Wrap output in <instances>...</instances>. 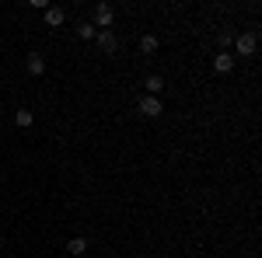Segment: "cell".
<instances>
[{
	"label": "cell",
	"instance_id": "1",
	"mask_svg": "<svg viewBox=\"0 0 262 258\" xmlns=\"http://www.w3.org/2000/svg\"><path fill=\"white\" fill-rule=\"evenodd\" d=\"M255 49H259L255 32H242V35H234V53H238V56H255Z\"/></svg>",
	"mask_w": 262,
	"mask_h": 258
},
{
	"label": "cell",
	"instance_id": "2",
	"mask_svg": "<svg viewBox=\"0 0 262 258\" xmlns=\"http://www.w3.org/2000/svg\"><path fill=\"white\" fill-rule=\"evenodd\" d=\"M95 42H98V49L105 53V56H112V53L119 49V39H116V32H112V28L98 32V35H95Z\"/></svg>",
	"mask_w": 262,
	"mask_h": 258
},
{
	"label": "cell",
	"instance_id": "3",
	"mask_svg": "<svg viewBox=\"0 0 262 258\" xmlns=\"http://www.w3.org/2000/svg\"><path fill=\"white\" fill-rule=\"evenodd\" d=\"M112 18H116V11H112L108 4H98V7H95V21H91V25H95L98 32H105V28H112Z\"/></svg>",
	"mask_w": 262,
	"mask_h": 258
},
{
	"label": "cell",
	"instance_id": "4",
	"mask_svg": "<svg viewBox=\"0 0 262 258\" xmlns=\"http://www.w3.org/2000/svg\"><path fill=\"white\" fill-rule=\"evenodd\" d=\"M137 108H140V115H147V119H158V115H161V112H164L161 98H150V95H143V98H140V105H137Z\"/></svg>",
	"mask_w": 262,
	"mask_h": 258
},
{
	"label": "cell",
	"instance_id": "5",
	"mask_svg": "<svg viewBox=\"0 0 262 258\" xmlns=\"http://www.w3.org/2000/svg\"><path fill=\"white\" fill-rule=\"evenodd\" d=\"M28 74L32 77H42L46 74V56L42 53H28Z\"/></svg>",
	"mask_w": 262,
	"mask_h": 258
},
{
	"label": "cell",
	"instance_id": "6",
	"mask_svg": "<svg viewBox=\"0 0 262 258\" xmlns=\"http://www.w3.org/2000/svg\"><path fill=\"white\" fill-rule=\"evenodd\" d=\"M213 70H217V74H231V70H234V56H231V53H217V56H213Z\"/></svg>",
	"mask_w": 262,
	"mask_h": 258
},
{
	"label": "cell",
	"instance_id": "7",
	"mask_svg": "<svg viewBox=\"0 0 262 258\" xmlns=\"http://www.w3.org/2000/svg\"><path fill=\"white\" fill-rule=\"evenodd\" d=\"M143 87H147V95H150V98H161V91H164V80L158 77V74H150V77L143 80Z\"/></svg>",
	"mask_w": 262,
	"mask_h": 258
},
{
	"label": "cell",
	"instance_id": "8",
	"mask_svg": "<svg viewBox=\"0 0 262 258\" xmlns=\"http://www.w3.org/2000/svg\"><path fill=\"white\" fill-rule=\"evenodd\" d=\"M63 21H67L63 7H46V25H49V28H60Z\"/></svg>",
	"mask_w": 262,
	"mask_h": 258
},
{
	"label": "cell",
	"instance_id": "9",
	"mask_svg": "<svg viewBox=\"0 0 262 258\" xmlns=\"http://www.w3.org/2000/svg\"><path fill=\"white\" fill-rule=\"evenodd\" d=\"M84 251H88V241H84V238H70V241H67V255L81 258Z\"/></svg>",
	"mask_w": 262,
	"mask_h": 258
},
{
	"label": "cell",
	"instance_id": "10",
	"mask_svg": "<svg viewBox=\"0 0 262 258\" xmlns=\"http://www.w3.org/2000/svg\"><path fill=\"white\" fill-rule=\"evenodd\" d=\"M158 45H161L158 35H143V39H140V53H143V56H154V53H158Z\"/></svg>",
	"mask_w": 262,
	"mask_h": 258
},
{
	"label": "cell",
	"instance_id": "11",
	"mask_svg": "<svg viewBox=\"0 0 262 258\" xmlns=\"http://www.w3.org/2000/svg\"><path fill=\"white\" fill-rule=\"evenodd\" d=\"M32 122H35V115H32L28 108H18V112H14V126H18V129H28Z\"/></svg>",
	"mask_w": 262,
	"mask_h": 258
},
{
	"label": "cell",
	"instance_id": "12",
	"mask_svg": "<svg viewBox=\"0 0 262 258\" xmlns=\"http://www.w3.org/2000/svg\"><path fill=\"white\" fill-rule=\"evenodd\" d=\"M77 35H81V39H95V35H98V28H95L91 21H81V25H77Z\"/></svg>",
	"mask_w": 262,
	"mask_h": 258
},
{
	"label": "cell",
	"instance_id": "13",
	"mask_svg": "<svg viewBox=\"0 0 262 258\" xmlns=\"http://www.w3.org/2000/svg\"><path fill=\"white\" fill-rule=\"evenodd\" d=\"M231 42H234V35H231V32H224V35H221V53H227V45H231Z\"/></svg>",
	"mask_w": 262,
	"mask_h": 258
}]
</instances>
